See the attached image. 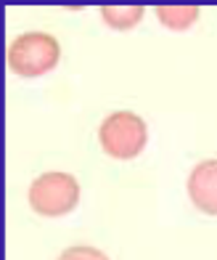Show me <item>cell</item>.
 Listing matches in <instances>:
<instances>
[{
  "label": "cell",
  "mask_w": 217,
  "mask_h": 260,
  "mask_svg": "<svg viewBox=\"0 0 217 260\" xmlns=\"http://www.w3.org/2000/svg\"><path fill=\"white\" fill-rule=\"evenodd\" d=\"M101 149L114 159H135L146 146V122L135 112H112L98 127Z\"/></svg>",
  "instance_id": "3957f363"
},
{
  "label": "cell",
  "mask_w": 217,
  "mask_h": 260,
  "mask_svg": "<svg viewBox=\"0 0 217 260\" xmlns=\"http://www.w3.org/2000/svg\"><path fill=\"white\" fill-rule=\"evenodd\" d=\"M27 199L38 215H48V218L66 215L80 202V183L69 173H58V170L43 173L32 181Z\"/></svg>",
  "instance_id": "7a4b0ae2"
},
{
  "label": "cell",
  "mask_w": 217,
  "mask_h": 260,
  "mask_svg": "<svg viewBox=\"0 0 217 260\" xmlns=\"http://www.w3.org/2000/svg\"><path fill=\"white\" fill-rule=\"evenodd\" d=\"M101 16L112 29H130L143 19V6H101Z\"/></svg>",
  "instance_id": "8992f818"
},
{
  "label": "cell",
  "mask_w": 217,
  "mask_h": 260,
  "mask_svg": "<svg viewBox=\"0 0 217 260\" xmlns=\"http://www.w3.org/2000/svg\"><path fill=\"white\" fill-rule=\"evenodd\" d=\"M156 19L167 29H188L199 19V6H156Z\"/></svg>",
  "instance_id": "5b68a950"
},
{
  "label": "cell",
  "mask_w": 217,
  "mask_h": 260,
  "mask_svg": "<svg viewBox=\"0 0 217 260\" xmlns=\"http://www.w3.org/2000/svg\"><path fill=\"white\" fill-rule=\"evenodd\" d=\"M61 48L53 35L24 32L8 45V67L16 77H40L58 64Z\"/></svg>",
  "instance_id": "6da1fadb"
},
{
  "label": "cell",
  "mask_w": 217,
  "mask_h": 260,
  "mask_svg": "<svg viewBox=\"0 0 217 260\" xmlns=\"http://www.w3.org/2000/svg\"><path fill=\"white\" fill-rule=\"evenodd\" d=\"M58 260H108L98 247H88V244H75L58 255Z\"/></svg>",
  "instance_id": "52a82bcc"
},
{
  "label": "cell",
  "mask_w": 217,
  "mask_h": 260,
  "mask_svg": "<svg viewBox=\"0 0 217 260\" xmlns=\"http://www.w3.org/2000/svg\"><path fill=\"white\" fill-rule=\"evenodd\" d=\"M188 197L196 210L217 215V159L199 162L188 175Z\"/></svg>",
  "instance_id": "277c9868"
}]
</instances>
